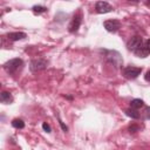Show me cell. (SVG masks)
I'll list each match as a JSON object with an SVG mask.
<instances>
[{"mask_svg":"<svg viewBox=\"0 0 150 150\" xmlns=\"http://www.w3.org/2000/svg\"><path fill=\"white\" fill-rule=\"evenodd\" d=\"M103 26H104V28H105L108 32L116 33V32L120 29V27H121V22H120L118 20H116V19H111V20L104 21Z\"/></svg>","mask_w":150,"mask_h":150,"instance_id":"6","label":"cell"},{"mask_svg":"<svg viewBox=\"0 0 150 150\" xmlns=\"http://www.w3.org/2000/svg\"><path fill=\"white\" fill-rule=\"evenodd\" d=\"M46 67H47V61L43 59H34L30 61V66H29V68L33 73L43 70Z\"/></svg>","mask_w":150,"mask_h":150,"instance_id":"4","label":"cell"},{"mask_svg":"<svg viewBox=\"0 0 150 150\" xmlns=\"http://www.w3.org/2000/svg\"><path fill=\"white\" fill-rule=\"evenodd\" d=\"M59 122H60V124H61V127H62V129H63L64 131H67V127H66V125H64V124H63V123H62L61 121H59Z\"/></svg>","mask_w":150,"mask_h":150,"instance_id":"19","label":"cell"},{"mask_svg":"<svg viewBox=\"0 0 150 150\" xmlns=\"http://www.w3.org/2000/svg\"><path fill=\"white\" fill-rule=\"evenodd\" d=\"M0 102L5 103V104H9V103L13 102V96L8 91H2L0 94Z\"/></svg>","mask_w":150,"mask_h":150,"instance_id":"11","label":"cell"},{"mask_svg":"<svg viewBox=\"0 0 150 150\" xmlns=\"http://www.w3.org/2000/svg\"><path fill=\"white\" fill-rule=\"evenodd\" d=\"M27 35H26V33H23V32H13V33H8L7 34V38H8V40H11V41H19V40H22V39H25Z\"/></svg>","mask_w":150,"mask_h":150,"instance_id":"10","label":"cell"},{"mask_svg":"<svg viewBox=\"0 0 150 150\" xmlns=\"http://www.w3.org/2000/svg\"><path fill=\"white\" fill-rule=\"evenodd\" d=\"M142 43H143L142 38H141V36H138V35H136V36H132V38L128 41L127 47H128V49H129V50L135 52V50H136V49H137Z\"/></svg>","mask_w":150,"mask_h":150,"instance_id":"8","label":"cell"},{"mask_svg":"<svg viewBox=\"0 0 150 150\" xmlns=\"http://www.w3.org/2000/svg\"><path fill=\"white\" fill-rule=\"evenodd\" d=\"M143 105H144V102H143L141 98H135V100H132V101L130 102V107L134 108V109H139V108H142Z\"/></svg>","mask_w":150,"mask_h":150,"instance_id":"12","label":"cell"},{"mask_svg":"<svg viewBox=\"0 0 150 150\" xmlns=\"http://www.w3.org/2000/svg\"><path fill=\"white\" fill-rule=\"evenodd\" d=\"M145 43H146V46H148V48H149V49H150V39H148V40H146V42H145Z\"/></svg>","mask_w":150,"mask_h":150,"instance_id":"20","label":"cell"},{"mask_svg":"<svg viewBox=\"0 0 150 150\" xmlns=\"http://www.w3.org/2000/svg\"><path fill=\"white\" fill-rule=\"evenodd\" d=\"M105 53H107V55H105V59L112 64V66H115V67H121L122 66V57H121V55H120V53H117V52H115V50H104Z\"/></svg>","mask_w":150,"mask_h":150,"instance_id":"2","label":"cell"},{"mask_svg":"<svg viewBox=\"0 0 150 150\" xmlns=\"http://www.w3.org/2000/svg\"><path fill=\"white\" fill-rule=\"evenodd\" d=\"M22 67H23V61L21 59H18V57L12 59L4 64V68L8 74H16L19 70L22 69Z\"/></svg>","mask_w":150,"mask_h":150,"instance_id":"1","label":"cell"},{"mask_svg":"<svg viewBox=\"0 0 150 150\" xmlns=\"http://www.w3.org/2000/svg\"><path fill=\"white\" fill-rule=\"evenodd\" d=\"M81 21H82V15H81V13L75 14V15L73 16V19H71L69 26H68V30H69L70 33L77 32V29H79L80 26H81Z\"/></svg>","mask_w":150,"mask_h":150,"instance_id":"5","label":"cell"},{"mask_svg":"<svg viewBox=\"0 0 150 150\" xmlns=\"http://www.w3.org/2000/svg\"><path fill=\"white\" fill-rule=\"evenodd\" d=\"M95 9L97 13L100 14H104V13H109L112 11V6L110 4H108L107 1H97L95 5Z\"/></svg>","mask_w":150,"mask_h":150,"instance_id":"7","label":"cell"},{"mask_svg":"<svg viewBox=\"0 0 150 150\" xmlns=\"http://www.w3.org/2000/svg\"><path fill=\"white\" fill-rule=\"evenodd\" d=\"M32 9H33V12H34L35 14H41V13L47 12V8H46L45 6H34Z\"/></svg>","mask_w":150,"mask_h":150,"instance_id":"15","label":"cell"},{"mask_svg":"<svg viewBox=\"0 0 150 150\" xmlns=\"http://www.w3.org/2000/svg\"><path fill=\"white\" fill-rule=\"evenodd\" d=\"M138 57H146L149 54H150V49L148 48V46H146V43H142L135 52H134Z\"/></svg>","mask_w":150,"mask_h":150,"instance_id":"9","label":"cell"},{"mask_svg":"<svg viewBox=\"0 0 150 150\" xmlns=\"http://www.w3.org/2000/svg\"><path fill=\"white\" fill-rule=\"evenodd\" d=\"M141 71H142V68L134 67V66H128L123 69V76L128 80H134L141 74Z\"/></svg>","mask_w":150,"mask_h":150,"instance_id":"3","label":"cell"},{"mask_svg":"<svg viewBox=\"0 0 150 150\" xmlns=\"http://www.w3.org/2000/svg\"><path fill=\"white\" fill-rule=\"evenodd\" d=\"M137 130H138V127H137V125H134V124H132V125L129 127V131H130V132H135V131H137Z\"/></svg>","mask_w":150,"mask_h":150,"instance_id":"17","label":"cell"},{"mask_svg":"<svg viewBox=\"0 0 150 150\" xmlns=\"http://www.w3.org/2000/svg\"><path fill=\"white\" fill-rule=\"evenodd\" d=\"M128 1H132V2H138L139 0H128Z\"/></svg>","mask_w":150,"mask_h":150,"instance_id":"21","label":"cell"},{"mask_svg":"<svg viewBox=\"0 0 150 150\" xmlns=\"http://www.w3.org/2000/svg\"><path fill=\"white\" fill-rule=\"evenodd\" d=\"M144 77H145V80H146L148 82H150V70H148V71H146V74H145V76H144Z\"/></svg>","mask_w":150,"mask_h":150,"instance_id":"18","label":"cell"},{"mask_svg":"<svg viewBox=\"0 0 150 150\" xmlns=\"http://www.w3.org/2000/svg\"><path fill=\"white\" fill-rule=\"evenodd\" d=\"M42 129H43L45 131H47V132H50V131H52V128H50V125H49L48 123H43V124H42Z\"/></svg>","mask_w":150,"mask_h":150,"instance_id":"16","label":"cell"},{"mask_svg":"<svg viewBox=\"0 0 150 150\" xmlns=\"http://www.w3.org/2000/svg\"><path fill=\"white\" fill-rule=\"evenodd\" d=\"M125 114H127L129 117H131V118H135V120L139 118V114H138L137 110L134 109V108H129V109H127V110H125Z\"/></svg>","mask_w":150,"mask_h":150,"instance_id":"13","label":"cell"},{"mask_svg":"<svg viewBox=\"0 0 150 150\" xmlns=\"http://www.w3.org/2000/svg\"><path fill=\"white\" fill-rule=\"evenodd\" d=\"M146 5H149V6H150V0H148V1H146Z\"/></svg>","mask_w":150,"mask_h":150,"instance_id":"22","label":"cell"},{"mask_svg":"<svg viewBox=\"0 0 150 150\" xmlns=\"http://www.w3.org/2000/svg\"><path fill=\"white\" fill-rule=\"evenodd\" d=\"M12 125H13L14 128H16V129H22V128L25 127V123H23L22 120H20V118H15V120L12 121Z\"/></svg>","mask_w":150,"mask_h":150,"instance_id":"14","label":"cell"}]
</instances>
